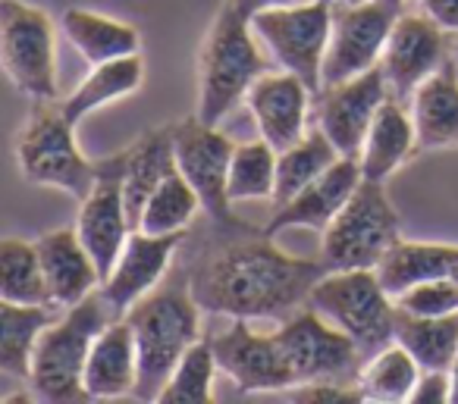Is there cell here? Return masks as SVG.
Instances as JSON below:
<instances>
[{
    "mask_svg": "<svg viewBox=\"0 0 458 404\" xmlns=\"http://www.w3.org/2000/svg\"><path fill=\"white\" fill-rule=\"evenodd\" d=\"M220 370L210 339H198L179 358L176 370L160 389V404H208L214 401V376Z\"/></svg>",
    "mask_w": 458,
    "mask_h": 404,
    "instance_id": "35",
    "label": "cell"
},
{
    "mask_svg": "<svg viewBox=\"0 0 458 404\" xmlns=\"http://www.w3.org/2000/svg\"><path fill=\"white\" fill-rule=\"evenodd\" d=\"M308 304L343 329L364 358L395 341L399 304L380 282L377 270H327L311 289Z\"/></svg>",
    "mask_w": 458,
    "mask_h": 404,
    "instance_id": "6",
    "label": "cell"
},
{
    "mask_svg": "<svg viewBox=\"0 0 458 404\" xmlns=\"http://www.w3.org/2000/svg\"><path fill=\"white\" fill-rule=\"evenodd\" d=\"M336 4H368V0H336Z\"/></svg>",
    "mask_w": 458,
    "mask_h": 404,
    "instance_id": "43",
    "label": "cell"
},
{
    "mask_svg": "<svg viewBox=\"0 0 458 404\" xmlns=\"http://www.w3.org/2000/svg\"><path fill=\"white\" fill-rule=\"evenodd\" d=\"M395 341L408 348L420 370H449L458 354V314L418 316L399 307L395 314Z\"/></svg>",
    "mask_w": 458,
    "mask_h": 404,
    "instance_id": "29",
    "label": "cell"
},
{
    "mask_svg": "<svg viewBox=\"0 0 458 404\" xmlns=\"http://www.w3.org/2000/svg\"><path fill=\"white\" fill-rule=\"evenodd\" d=\"M418 132V151L458 147V57L445 60L408 101Z\"/></svg>",
    "mask_w": 458,
    "mask_h": 404,
    "instance_id": "22",
    "label": "cell"
},
{
    "mask_svg": "<svg viewBox=\"0 0 458 404\" xmlns=\"http://www.w3.org/2000/svg\"><path fill=\"white\" fill-rule=\"evenodd\" d=\"M364 182V173L358 157H339L324 176H318L311 185L299 191L289 204L276 207L270 223L264 226V235L276 239V235L289 232V229H314L324 235L327 226L339 216V210L349 204L355 189Z\"/></svg>",
    "mask_w": 458,
    "mask_h": 404,
    "instance_id": "19",
    "label": "cell"
},
{
    "mask_svg": "<svg viewBox=\"0 0 458 404\" xmlns=\"http://www.w3.org/2000/svg\"><path fill=\"white\" fill-rule=\"evenodd\" d=\"M139 385V345L126 316H114L95 339L85 364V391L89 401H114L135 395Z\"/></svg>",
    "mask_w": 458,
    "mask_h": 404,
    "instance_id": "20",
    "label": "cell"
},
{
    "mask_svg": "<svg viewBox=\"0 0 458 404\" xmlns=\"http://www.w3.org/2000/svg\"><path fill=\"white\" fill-rule=\"evenodd\" d=\"M4 70L29 101H57V29L41 7L0 0Z\"/></svg>",
    "mask_w": 458,
    "mask_h": 404,
    "instance_id": "8",
    "label": "cell"
},
{
    "mask_svg": "<svg viewBox=\"0 0 458 404\" xmlns=\"http://www.w3.org/2000/svg\"><path fill=\"white\" fill-rule=\"evenodd\" d=\"M420 13H427L449 35H458V0H420Z\"/></svg>",
    "mask_w": 458,
    "mask_h": 404,
    "instance_id": "39",
    "label": "cell"
},
{
    "mask_svg": "<svg viewBox=\"0 0 458 404\" xmlns=\"http://www.w3.org/2000/svg\"><path fill=\"white\" fill-rule=\"evenodd\" d=\"M141 82H145V60H141V54H129V57L91 66V72L76 85V91L60 104H64L66 120L79 126L95 110L107 107V104L120 101V97L135 95L141 88Z\"/></svg>",
    "mask_w": 458,
    "mask_h": 404,
    "instance_id": "27",
    "label": "cell"
},
{
    "mask_svg": "<svg viewBox=\"0 0 458 404\" xmlns=\"http://www.w3.org/2000/svg\"><path fill=\"white\" fill-rule=\"evenodd\" d=\"M389 95L393 91H389L386 72H383V66H374L355 79L324 85L318 91L314 122H318V129H324V135L336 145L343 157H361L377 110L383 107Z\"/></svg>",
    "mask_w": 458,
    "mask_h": 404,
    "instance_id": "14",
    "label": "cell"
},
{
    "mask_svg": "<svg viewBox=\"0 0 458 404\" xmlns=\"http://www.w3.org/2000/svg\"><path fill=\"white\" fill-rule=\"evenodd\" d=\"M399 239V214L389 204L383 182L364 179L327 226L320 260L327 270H377Z\"/></svg>",
    "mask_w": 458,
    "mask_h": 404,
    "instance_id": "7",
    "label": "cell"
},
{
    "mask_svg": "<svg viewBox=\"0 0 458 404\" xmlns=\"http://www.w3.org/2000/svg\"><path fill=\"white\" fill-rule=\"evenodd\" d=\"M251 29L270 57L295 72L318 95L324 88V60L333 32V4L308 0L295 7H274L251 16Z\"/></svg>",
    "mask_w": 458,
    "mask_h": 404,
    "instance_id": "9",
    "label": "cell"
},
{
    "mask_svg": "<svg viewBox=\"0 0 458 404\" xmlns=\"http://www.w3.org/2000/svg\"><path fill=\"white\" fill-rule=\"evenodd\" d=\"M176 170V147H173V122L145 132L139 141L123 151V195L132 229H139L141 210L154 195L164 176Z\"/></svg>",
    "mask_w": 458,
    "mask_h": 404,
    "instance_id": "24",
    "label": "cell"
},
{
    "mask_svg": "<svg viewBox=\"0 0 458 404\" xmlns=\"http://www.w3.org/2000/svg\"><path fill=\"white\" fill-rule=\"evenodd\" d=\"M20 176L41 189H57L82 201L98 179V160H89L76 141V122L66 120L60 101H32L26 126L16 135Z\"/></svg>",
    "mask_w": 458,
    "mask_h": 404,
    "instance_id": "5",
    "label": "cell"
},
{
    "mask_svg": "<svg viewBox=\"0 0 458 404\" xmlns=\"http://www.w3.org/2000/svg\"><path fill=\"white\" fill-rule=\"evenodd\" d=\"M54 323V304L0 301V370L13 379L32 373V354L41 332Z\"/></svg>",
    "mask_w": 458,
    "mask_h": 404,
    "instance_id": "28",
    "label": "cell"
},
{
    "mask_svg": "<svg viewBox=\"0 0 458 404\" xmlns=\"http://www.w3.org/2000/svg\"><path fill=\"white\" fill-rule=\"evenodd\" d=\"M201 304L195 301L189 273H179L170 282L157 285L151 295L126 310V320L139 345V401H157L160 389L176 370L179 358L201 339Z\"/></svg>",
    "mask_w": 458,
    "mask_h": 404,
    "instance_id": "2",
    "label": "cell"
},
{
    "mask_svg": "<svg viewBox=\"0 0 458 404\" xmlns=\"http://www.w3.org/2000/svg\"><path fill=\"white\" fill-rule=\"evenodd\" d=\"M220 373H226L239 391H286L299 385L280 335L255 332L251 320H233L223 332L210 335Z\"/></svg>",
    "mask_w": 458,
    "mask_h": 404,
    "instance_id": "13",
    "label": "cell"
},
{
    "mask_svg": "<svg viewBox=\"0 0 458 404\" xmlns=\"http://www.w3.org/2000/svg\"><path fill=\"white\" fill-rule=\"evenodd\" d=\"M445 60H452L449 32L427 13H399L380 60L393 97L408 104L418 85L427 82Z\"/></svg>",
    "mask_w": 458,
    "mask_h": 404,
    "instance_id": "16",
    "label": "cell"
},
{
    "mask_svg": "<svg viewBox=\"0 0 458 404\" xmlns=\"http://www.w3.org/2000/svg\"><path fill=\"white\" fill-rule=\"evenodd\" d=\"M198 210L201 207V198L191 189L189 179L176 170H170L164 176V182L154 189V195L148 198L145 210H141L139 229L148 235H179L189 232L191 223H195Z\"/></svg>",
    "mask_w": 458,
    "mask_h": 404,
    "instance_id": "33",
    "label": "cell"
},
{
    "mask_svg": "<svg viewBox=\"0 0 458 404\" xmlns=\"http://www.w3.org/2000/svg\"><path fill=\"white\" fill-rule=\"evenodd\" d=\"M449 376H452V401L449 404H458V354H455V360H452V366H449Z\"/></svg>",
    "mask_w": 458,
    "mask_h": 404,
    "instance_id": "41",
    "label": "cell"
},
{
    "mask_svg": "<svg viewBox=\"0 0 458 404\" xmlns=\"http://www.w3.org/2000/svg\"><path fill=\"white\" fill-rule=\"evenodd\" d=\"M76 232L82 239V245L89 248V254L95 257L104 282L107 273L114 270L116 257L123 254V248H126L129 235H132L126 195H123V151L98 160L95 189L82 198Z\"/></svg>",
    "mask_w": 458,
    "mask_h": 404,
    "instance_id": "15",
    "label": "cell"
},
{
    "mask_svg": "<svg viewBox=\"0 0 458 404\" xmlns=\"http://www.w3.org/2000/svg\"><path fill=\"white\" fill-rule=\"evenodd\" d=\"M0 301L16 304H54L41 254L35 241H0ZM57 307V304H54Z\"/></svg>",
    "mask_w": 458,
    "mask_h": 404,
    "instance_id": "32",
    "label": "cell"
},
{
    "mask_svg": "<svg viewBox=\"0 0 458 404\" xmlns=\"http://www.w3.org/2000/svg\"><path fill=\"white\" fill-rule=\"evenodd\" d=\"M60 32L91 66L129 57V54H141V35L132 22L114 20V16L95 13L85 7L66 10L60 16Z\"/></svg>",
    "mask_w": 458,
    "mask_h": 404,
    "instance_id": "25",
    "label": "cell"
},
{
    "mask_svg": "<svg viewBox=\"0 0 458 404\" xmlns=\"http://www.w3.org/2000/svg\"><path fill=\"white\" fill-rule=\"evenodd\" d=\"M114 310L101 298V291L89 295L85 301L66 307L60 320L41 332L38 345L32 354V373H29V389L41 398V401L54 404H72V401H89L85 391V364L95 339L104 332Z\"/></svg>",
    "mask_w": 458,
    "mask_h": 404,
    "instance_id": "4",
    "label": "cell"
},
{
    "mask_svg": "<svg viewBox=\"0 0 458 404\" xmlns=\"http://www.w3.org/2000/svg\"><path fill=\"white\" fill-rule=\"evenodd\" d=\"M236 145L239 141L220 132V126H214V122H204L198 114L173 122L176 166L198 191L204 214L214 226L242 223L233 214V201H229V166H233Z\"/></svg>",
    "mask_w": 458,
    "mask_h": 404,
    "instance_id": "10",
    "label": "cell"
},
{
    "mask_svg": "<svg viewBox=\"0 0 458 404\" xmlns=\"http://www.w3.org/2000/svg\"><path fill=\"white\" fill-rule=\"evenodd\" d=\"M455 279H458V270H455Z\"/></svg>",
    "mask_w": 458,
    "mask_h": 404,
    "instance_id": "46",
    "label": "cell"
},
{
    "mask_svg": "<svg viewBox=\"0 0 458 404\" xmlns=\"http://www.w3.org/2000/svg\"><path fill=\"white\" fill-rule=\"evenodd\" d=\"M276 157L280 151L264 139L239 141L229 166V201H274L276 189Z\"/></svg>",
    "mask_w": 458,
    "mask_h": 404,
    "instance_id": "34",
    "label": "cell"
},
{
    "mask_svg": "<svg viewBox=\"0 0 458 404\" xmlns=\"http://www.w3.org/2000/svg\"><path fill=\"white\" fill-rule=\"evenodd\" d=\"M455 57H458V45H455Z\"/></svg>",
    "mask_w": 458,
    "mask_h": 404,
    "instance_id": "45",
    "label": "cell"
},
{
    "mask_svg": "<svg viewBox=\"0 0 458 404\" xmlns=\"http://www.w3.org/2000/svg\"><path fill=\"white\" fill-rule=\"evenodd\" d=\"M233 7H239L245 16H255L261 10H274V7H295V4H308V0H229Z\"/></svg>",
    "mask_w": 458,
    "mask_h": 404,
    "instance_id": "40",
    "label": "cell"
},
{
    "mask_svg": "<svg viewBox=\"0 0 458 404\" xmlns=\"http://www.w3.org/2000/svg\"><path fill=\"white\" fill-rule=\"evenodd\" d=\"M286 401L301 404H358L364 401L361 389L352 383H330V379H314V383H301L283 391Z\"/></svg>",
    "mask_w": 458,
    "mask_h": 404,
    "instance_id": "37",
    "label": "cell"
},
{
    "mask_svg": "<svg viewBox=\"0 0 458 404\" xmlns=\"http://www.w3.org/2000/svg\"><path fill=\"white\" fill-rule=\"evenodd\" d=\"M189 239V232L179 235H148L141 229H132L126 248L116 257L114 270L107 273V279L101 282V298L107 301V307L116 316H123L135 301H141L145 295H151L164 276L170 273L173 254L182 248V241Z\"/></svg>",
    "mask_w": 458,
    "mask_h": 404,
    "instance_id": "17",
    "label": "cell"
},
{
    "mask_svg": "<svg viewBox=\"0 0 458 404\" xmlns=\"http://www.w3.org/2000/svg\"><path fill=\"white\" fill-rule=\"evenodd\" d=\"M216 239L189 264V285L204 314L229 320H289L327 273L324 260L293 257L245 223L216 226Z\"/></svg>",
    "mask_w": 458,
    "mask_h": 404,
    "instance_id": "1",
    "label": "cell"
},
{
    "mask_svg": "<svg viewBox=\"0 0 458 404\" xmlns=\"http://www.w3.org/2000/svg\"><path fill=\"white\" fill-rule=\"evenodd\" d=\"M35 245H38L41 266H45L51 298L57 307H72L101 289V270H98L89 248L82 245L76 226L45 232Z\"/></svg>",
    "mask_w": 458,
    "mask_h": 404,
    "instance_id": "21",
    "label": "cell"
},
{
    "mask_svg": "<svg viewBox=\"0 0 458 404\" xmlns=\"http://www.w3.org/2000/svg\"><path fill=\"white\" fill-rule=\"evenodd\" d=\"M276 335L286 348V358L293 364L299 385L314 383V379L358 385V373L368 358L343 329L324 320L311 304H305L289 320H283L276 326Z\"/></svg>",
    "mask_w": 458,
    "mask_h": 404,
    "instance_id": "11",
    "label": "cell"
},
{
    "mask_svg": "<svg viewBox=\"0 0 458 404\" xmlns=\"http://www.w3.org/2000/svg\"><path fill=\"white\" fill-rule=\"evenodd\" d=\"M339 157H343V154L327 139L324 129H318V126L308 129L305 139L295 141L286 151H280V157H276V189H274L276 207L293 201L305 185H311L318 176H324Z\"/></svg>",
    "mask_w": 458,
    "mask_h": 404,
    "instance_id": "30",
    "label": "cell"
},
{
    "mask_svg": "<svg viewBox=\"0 0 458 404\" xmlns=\"http://www.w3.org/2000/svg\"><path fill=\"white\" fill-rule=\"evenodd\" d=\"M324 4H336V0H324Z\"/></svg>",
    "mask_w": 458,
    "mask_h": 404,
    "instance_id": "44",
    "label": "cell"
},
{
    "mask_svg": "<svg viewBox=\"0 0 458 404\" xmlns=\"http://www.w3.org/2000/svg\"><path fill=\"white\" fill-rule=\"evenodd\" d=\"M452 401L449 370H420L418 385L411 391V404H445Z\"/></svg>",
    "mask_w": 458,
    "mask_h": 404,
    "instance_id": "38",
    "label": "cell"
},
{
    "mask_svg": "<svg viewBox=\"0 0 458 404\" xmlns=\"http://www.w3.org/2000/svg\"><path fill=\"white\" fill-rule=\"evenodd\" d=\"M402 10L383 0L368 4H333V32L324 60V85L355 79L380 66L389 32Z\"/></svg>",
    "mask_w": 458,
    "mask_h": 404,
    "instance_id": "12",
    "label": "cell"
},
{
    "mask_svg": "<svg viewBox=\"0 0 458 404\" xmlns=\"http://www.w3.org/2000/svg\"><path fill=\"white\" fill-rule=\"evenodd\" d=\"M458 270V245L445 241H408L399 239L383 264L377 266V276L386 285L389 295H402L405 289L420 282H430L439 276H455Z\"/></svg>",
    "mask_w": 458,
    "mask_h": 404,
    "instance_id": "26",
    "label": "cell"
},
{
    "mask_svg": "<svg viewBox=\"0 0 458 404\" xmlns=\"http://www.w3.org/2000/svg\"><path fill=\"white\" fill-rule=\"evenodd\" d=\"M251 20L223 0L198 47V110L204 122L220 126L249 97L251 85L267 72Z\"/></svg>",
    "mask_w": 458,
    "mask_h": 404,
    "instance_id": "3",
    "label": "cell"
},
{
    "mask_svg": "<svg viewBox=\"0 0 458 404\" xmlns=\"http://www.w3.org/2000/svg\"><path fill=\"white\" fill-rule=\"evenodd\" d=\"M311 97L314 91L301 82L295 72H264L255 85H251L249 104L255 126L261 139L276 151H286L295 141L308 135V122H311Z\"/></svg>",
    "mask_w": 458,
    "mask_h": 404,
    "instance_id": "18",
    "label": "cell"
},
{
    "mask_svg": "<svg viewBox=\"0 0 458 404\" xmlns=\"http://www.w3.org/2000/svg\"><path fill=\"white\" fill-rule=\"evenodd\" d=\"M414 151H418V132H414L411 110L405 101L389 95L377 110L374 126H370L361 157H358L364 179L386 182L395 170H402V164L414 157Z\"/></svg>",
    "mask_w": 458,
    "mask_h": 404,
    "instance_id": "23",
    "label": "cell"
},
{
    "mask_svg": "<svg viewBox=\"0 0 458 404\" xmlns=\"http://www.w3.org/2000/svg\"><path fill=\"white\" fill-rule=\"evenodd\" d=\"M420 364L402 348L399 341L380 348L364 360L361 373H358V389H361L364 401L377 404H399L411 401V391L418 385Z\"/></svg>",
    "mask_w": 458,
    "mask_h": 404,
    "instance_id": "31",
    "label": "cell"
},
{
    "mask_svg": "<svg viewBox=\"0 0 458 404\" xmlns=\"http://www.w3.org/2000/svg\"><path fill=\"white\" fill-rule=\"evenodd\" d=\"M395 304L418 316H452L458 314V279L439 276L430 282L411 285L402 295H395Z\"/></svg>",
    "mask_w": 458,
    "mask_h": 404,
    "instance_id": "36",
    "label": "cell"
},
{
    "mask_svg": "<svg viewBox=\"0 0 458 404\" xmlns=\"http://www.w3.org/2000/svg\"><path fill=\"white\" fill-rule=\"evenodd\" d=\"M383 4H389V7H395V10H402L408 4V0H383Z\"/></svg>",
    "mask_w": 458,
    "mask_h": 404,
    "instance_id": "42",
    "label": "cell"
}]
</instances>
